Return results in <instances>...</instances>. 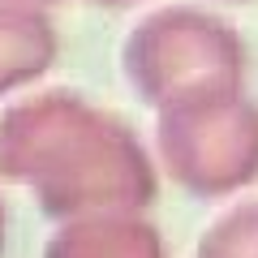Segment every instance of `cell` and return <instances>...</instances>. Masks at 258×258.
<instances>
[{"label": "cell", "mask_w": 258, "mask_h": 258, "mask_svg": "<svg viewBox=\"0 0 258 258\" xmlns=\"http://www.w3.org/2000/svg\"><path fill=\"white\" fill-rule=\"evenodd\" d=\"M47 258H155L147 228L134 224H86V228H64L52 241Z\"/></svg>", "instance_id": "1"}, {"label": "cell", "mask_w": 258, "mask_h": 258, "mask_svg": "<svg viewBox=\"0 0 258 258\" xmlns=\"http://www.w3.org/2000/svg\"><path fill=\"white\" fill-rule=\"evenodd\" d=\"M0 56H18L35 74L47 69V60H52V30H47L43 13L0 5Z\"/></svg>", "instance_id": "2"}, {"label": "cell", "mask_w": 258, "mask_h": 258, "mask_svg": "<svg viewBox=\"0 0 258 258\" xmlns=\"http://www.w3.org/2000/svg\"><path fill=\"white\" fill-rule=\"evenodd\" d=\"M108 5H120V0H108Z\"/></svg>", "instance_id": "3"}]
</instances>
